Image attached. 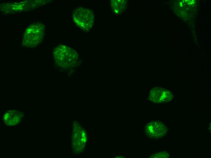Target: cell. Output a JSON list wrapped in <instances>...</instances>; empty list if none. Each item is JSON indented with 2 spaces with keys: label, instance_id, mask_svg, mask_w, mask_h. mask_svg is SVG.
<instances>
[{
  "label": "cell",
  "instance_id": "obj_1",
  "mask_svg": "<svg viewBox=\"0 0 211 158\" xmlns=\"http://www.w3.org/2000/svg\"><path fill=\"white\" fill-rule=\"evenodd\" d=\"M53 56L56 64L60 69H72L77 64L78 55L73 49L65 44H60L53 51Z\"/></svg>",
  "mask_w": 211,
  "mask_h": 158
},
{
  "label": "cell",
  "instance_id": "obj_2",
  "mask_svg": "<svg viewBox=\"0 0 211 158\" xmlns=\"http://www.w3.org/2000/svg\"><path fill=\"white\" fill-rule=\"evenodd\" d=\"M45 29V25L40 22H35L31 24L25 30L22 45L31 48L37 46L44 38Z\"/></svg>",
  "mask_w": 211,
  "mask_h": 158
},
{
  "label": "cell",
  "instance_id": "obj_3",
  "mask_svg": "<svg viewBox=\"0 0 211 158\" xmlns=\"http://www.w3.org/2000/svg\"><path fill=\"white\" fill-rule=\"evenodd\" d=\"M72 18L75 23L83 31L87 32L92 28L94 15L91 10L82 7L75 9L73 12Z\"/></svg>",
  "mask_w": 211,
  "mask_h": 158
},
{
  "label": "cell",
  "instance_id": "obj_4",
  "mask_svg": "<svg viewBox=\"0 0 211 158\" xmlns=\"http://www.w3.org/2000/svg\"><path fill=\"white\" fill-rule=\"evenodd\" d=\"M145 133L149 138L159 139L165 136L168 133V129L163 122L155 121L149 122L145 127Z\"/></svg>",
  "mask_w": 211,
  "mask_h": 158
},
{
  "label": "cell",
  "instance_id": "obj_5",
  "mask_svg": "<svg viewBox=\"0 0 211 158\" xmlns=\"http://www.w3.org/2000/svg\"><path fill=\"white\" fill-rule=\"evenodd\" d=\"M149 97L150 100L152 102L162 103L171 101L173 99V95L169 90L156 87L150 91Z\"/></svg>",
  "mask_w": 211,
  "mask_h": 158
},
{
  "label": "cell",
  "instance_id": "obj_6",
  "mask_svg": "<svg viewBox=\"0 0 211 158\" xmlns=\"http://www.w3.org/2000/svg\"><path fill=\"white\" fill-rule=\"evenodd\" d=\"M24 116L23 112L14 110H11L8 111L5 114L3 117V120L6 125L14 126L21 122Z\"/></svg>",
  "mask_w": 211,
  "mask_h": 158
},
{
  "label": "cell",
  "instance_id": "obj_7",
  "mask_svg": "<svg viewBox=\"0 0 211 158\" xmlns=\"http://www.w3.org/2000/svg\"><path fill=\"white\" fill-rule=\"evenodd\" d=\"M169 154L166 152H162L155 153L150 156V158H165L169 157Z\"/></svg>",
  "mask_w": 211,
  "mask_h": 158
}]
</instances>
